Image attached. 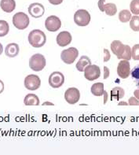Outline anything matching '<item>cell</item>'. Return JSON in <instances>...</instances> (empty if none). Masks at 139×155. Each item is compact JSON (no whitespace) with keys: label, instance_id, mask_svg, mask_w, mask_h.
I'll return each mask as SVG.
<instances>
[{"label":"cell","instance_id":"1","mask_svg":"<svg viewBox=\"0 0 139 155\" xmlns=\"http://www.w3.org/2000/svg\"><path fill=\"white\" fill-rule=\"evenodd\" d=\"M27 39L30 45L35 48L43 47L47 43V36L45 33L39 29H34L30 31Z\"/></svg>","mask_w":139,"mask_h":155},{"label":"cell","instance_id":"2","mask_svg":"<svg viewBox=\"0 0 139 155\" xmlns=\"http://www.w3.org/2000/svg\"><path fill=\"white\" fill-rule=\"evenodd\" d=\"M47 65L45 57L41 54H35L30 58L29 67L35 72H40L45 68Z\"/></svg>","mask_w":139,"mask_h":155},{"label":"cell","instance_id":"3","mask_svg":"<svg viewBox=\"0 0 139 155\" xmlns=\"http://www.w3.org/2000/svg\"><path fill=\"white\" fill-rule=\"evenodd\" d=\"M29 18L23 12L16 13L13 17V25L19 30H24L29 25Z\"/></svg>","mask_w":139,"mask_h":155},{"label":"cell","instance_id":"4","mask_svg":"<svg viewBox=\"0 0 139 155\" xmlns=\"http://www.w3.org/2000/svg\"><path fill=\"white\" fill-rule=\"evenodd\" d=\"M79 56V51L76 47H69L68 49L61 51V58L65 64H73Z\"/></svg>","mask_w":139,"mask_h":155},{"label":"cell","instance_id":"5","mask_svg":"<svg viewBox=\"0 0 139 155\" xmlns=\"http://www.w3.org/2000/svg\"><path fill=\"white\" fill-rule=\"evenodd\" d=\"M90 14L86 10H79L74 14V21L79 26L88 25L90 22Z\"/></svg>","mask_w":139,"mask_h":155},{"label":"cell","instance_id":"6","mask_svg":"<svg viewBox=\"0 0 139 155\" xmlns=\"http://www.w3.org/2000/svg\"><path fill=\"white\" fill-rule=\"evenodd\" d=\"M40 85H41V80L37 75L30 74L24 79V87L27 90H37L40 87Z\"/></svg>","mask_w":139,"mask_h":155},{"label":"cell","instance_id":"7","mask_svg":"<svg viewBox=\"0 0 139 155\" xmlns=\"http://www.w3.org/2000/svg\"><path fill=\"white\" fill-rule=\"evenodd\" d=\"M84 77L89 81H94L101 76V69L96 65H89L84 69Z\"/></svg>","mask_w":139,"mask_h":155},{"label":"cell","instance_id":"8","mask_svg":"<svg viewBox=\"0 0 139 155\" xmlns=\"http://www.w3.org/2000/svg\"><path fill=\"white\" fill-rule=\"evenodd\" d=\"M61 27V21L60 18H57V16L51 15L46 19L45 21V28L47 31H57V30L60 29Z\"/></svg>","mask_w":139,"mask_h":155},{"label":"cell","instance_id":"9","mask_svg":"<svg viewBox=\"0 0 139 155\" xmlns=\"http://www.w3.org/2000/svg\"><path fill=\"white\" fill-rule=\"evenodd\" d=\"M65 76L61 72H53L49 77V84L53 88H59L65 83Z\"/></svg>","mask_w":139,"mask_h":155},{"label":"cell","instance_id":"10","mask_svg":"<svg viewBox=\"0 0 139 155\" xmlns=\"http://www.w3.org/2000/svg\"><path fill=\"white\" fill-rule=\"evenodd\" d=\"M80 98V92L76 87H69L65 92V99L69 104L74 105L79 102Z\"/></svg>","mask_w":139,"mask_h":155},{"label":"cell","instance_id":"11","mask_svg":"<svg viewBox=\"0 0 139 155\" xmlns=\"http://www.w3.org/2000/svg\"><path fill=\"white\" fill-rule=\"evenodd\" d=\"M117 74L122 79H127L131 74V66L129 61L121 60L117 66Z\"/></svg>","mask_w":139,"mask_h":155},{"label":"cell","instance_id":"12","mask_svg":"<svg viewBox=\"0 0 139 155\" xmlns=\"http://www.w3.org/2000/svg\"><path fill=\"white\" fill-rule=\"evenodd\" d=\"M28 13L32 18H39L43 17L44 13H45V8L43 4L39 3V2H35V3L30 4L28 6Z\"/></svg>","mask_w":139,"mask_h":155},{"label":"cell","instance_id":"13","mask_svg":"<svg viewBox=\"0 0 139 155\" xmlns=\"http://www.w3.org/2000/svg\"><path fill=\"white\" fill-rule=\"evenodd\" d=\"M72 39H73V37H72L70 32L67 31H63L57 35L56 40H57V45L64 47L69 45L72 42Z\"/></svg>","mask_w":139,"mask_h":155},{"label":"cell","instance_id":"14","mask_svg":"<svg viewBox=\"0 0 139 155\" xmlns=\"http://www.w3.org/2000/svg\"><path fill=\"white\" fill-rule=\"evenodd\" d=\"M125 46L123 44L121 41L120 40H114L112 43H111V51H112V53L115 55H116L117 58L119 59L121 56L122 53L124 52V49H125Z\"/></svg>","mask_w":139,"mask_h":155},{"label":"cell","instance_id":"15","mask_svg":"<svg viewBox=\"0 0 139 155\" xmlns=\"http://www.w3.org/2000/svg\"><path fill=\"white\" fill-rule=\"evenodd\" d=\"M20 48L18 44L17 43H9L7 44L5 48V54L7 57L9 58H14L17 57L19 54Z\"/></svg>","mask_w":139,"mask_h":155},{"label":"cell","instance_id":"16","mask_svg":"<svg viewBox=\"0 0 139 155\" xmlns=\"http://www.w3.org/2000/svg\"><path fill=\"white\" fill-rule=\"evenodd\" d=\"M0 7L6 13H11L16 8L15 0H1Z\"/></svg>","mask_w":139,"mask_h":155},{"label":"cell","instance_id":"17","mask_svg":"<svg viewBox=\"0 0 139 155\" xmlns=\"http://www.w3.org/2000/svg\"><path fill=\"white\" fill-rule=\"evenodd\" d=\"M91 65V60L89 58V57L86 56V55H83L79 59L78 62L76 63V67L77 70L79 71V72H83L87 65Z\"/></svg>","mask_w":139,"mask_h":155},{"label":"cell","instance_id":"18","mask_svg":"<svg viewBox=\"0 0 139 155\" xmlns=\"http://www.w3.org/2000/svg\"><path fill=\"white\" fill-rule=\"evenodd\" d=\"M24 103L25 106H39V97L35 94H27L24 99Z\"/></svg>","mask_w":139,"mask_h":155},{"label":"cell","instance_id":"19","mask_svg":"<svg viewBox=\"0 0 139 155\" xmlns=\"http://www.w3.org/2000/svg\"><path fill=\"white\" fill-rule=\"evenodd\" d=\"M125 94V91L120 87H116L111 91V100L119 101L123 98Z\"/></svg>","mask_w":139,"mask_h":155},{"label":"cell","instance_id":"20","mask_svg":"<svg viewBox=\"0 0 139 155\" xmlns=\"http://www.w3.org/2000/svg\"><path fill=\"white\" fill-rule=\"evenodd\" d=\"M90 91L94 96H102L104 94V84L103 83H95L91 86Z\"/></svg>","mask_w":139,"mask_h":155},{"label":"cell","instance_id":"21","mask_svg":"<svg viewBox=\"0 0 139 155\" xmlns=\"http://www.w3.org/2000/svg\"><path fill=\"white\" fill-rule=\"evenodd\" d=\"M104 11L108 16H114L117 12V7L116 4L114 3H106L104 6Z\"/></svg>","mask_w":139,"mask_h":155},{"label":"cell","instance_id":"22","mask_svg":"<svg viewBox=\"0 0 139 155\" xmlns=\"http://www.w3.org/2000/svg\"><path fill=\"white\" fill-rule=\"evenodd\" d=\"M131 18V13L128 10H121L119 14V19L123 23H127L130 21Z\"/></svg>","mask_w":139,"mask_h":155},{"label":"cell","instance_id":"23","mask_svg":"<svg viewBox=\"0 0 139 155\" xmlns=\"http://www.w3.org/2000/svg\"><path fill=\"white\" fill-rule=\"evenodd\" d=\"M9 31H10L9 24L4 20H0V37H3L7 35Z\"/></svg>","mask_w":139,"mask_h":155},{"label":"cell","instance_id":"24","mask_svg":"<svg viewBox=\"0 0 139 155\" xmlns=\"http://www.w3.org/2000/svg\"><path fill=\"white\" fill-rule=\"evenodd\" d=\"M130 27L133 31H139V17L134 15L130 20Z\"/></svg>","mask_w":139,"mask_h":155},{"label":"cell","instance_id":"25","mask_svg":"<svg viewBox=\"0 0 139 155\" xmlns=\"http://www.w3.org/2000/svg\"><path fill=\"white\" fill-rule=\"evenodd\" d=\"M131 75L132 79L135 83L136 86L139 88V65H136L131 70Z\"/></svg>","mask_w":139,"mask_h":155},{"label":"cell","instance_id":"26","mask_svg":"<svg viewBox=\"0 0 139 155\" xmlns=\"http://www.w3.org/2000/svg\"><path fill=\"white\" fill-rule=\"evenodd\" d=\"M119 59H122V60H131V48L130 47V46L126 45L125 49H124V52L122 53L121 56Z\"/></svg>","mask_w":139,"mask_h":155},{"label":"cell","instance_id":"27","mask_svg":"<svg viewBox=\"0 0 139 155\" xmlns=\"http://www.w3.org/2000/svg\"><path fill=\"white\" fill-rule=\"evenodd\" d=\"M130 9L132 14L134 15L139 14V0H132L130 4Z\"/></svg>","mask_w":139,"mask_h":155},{"label":"cell","instance_id":"28","mask_svg":"<svg viewBox=\"0 0 139 155\" xmlns=\"http://www.w3.org/2000/svg\"><path fill=\"white\" fill-rule=\"evenodd\" d=\"M131 58L135 61L139 60V44H135L131 49Z\"/></svg>","mask_w":139,"mask_h":155},{"label":"cell","instance_id":"29","mask_svg":"<svg viewBox=\"0 0 139 155\" xmlns=\"http://www.w3.org/2000/svg\"><path fill=\"white\" fill-rule=\"evenodd\" d=\"M129 102H128V104L130 106H139V100H137L135 97H131V98H129Z\"/></svg>","mask_w":139,"mask_h":155},{"label":"cell","instance_id":"30","mask_svg":"<svg viewBox=\"0 0 139 155\" xmlns=\"http://www.w3.org/2000/svg\"><path fill=\"white\" fill-rule=\"evenodd\" d=\"M110 53L109 51H108L107 49H104V61L106 62V61H108V60L110 59Z\"/></svg>","mask_w":139,"mask_h":155},{"label":"cell","instance_id":"31","mask_svg":"<svg viewBox=\"0 0 139 155\" xmlns=\"http://www.w3.org/2000/svg\"><path fill=\"white\" fill-rule=\"evenodd\" d=\"M105 2V0H99L98 2V8H99V10H100L102 12H104Z\"/></svg>","mask_w":139,"mask_h":155},{"label":"cell","instance_id":"32","mask_svg":"<svg viewBox=\"0 0 139 155\" xmlns=\"http://www.w3.org/2000/svg\"><path fill=\"white\" fill-rule=\"evenodd\" d=\"M48 1L50 3H51L52 5H55V6L60 5L63 2V0H48Z\"/></svg>","mask_w":139,"mask_h":155},{"label":"cell","instance_id":"33","mask_svg":"<svg viewBox=\"0 0 139 155\" xmlns=\"http://www.w3.org/2000/svg\"><path fill=\"white\" fill-rule=\"evenodd\" d=\"M109 77V69H108V67H104V79H107Z\"/></svg>","mask_w":139,"mask_h":155},{"label":"cell","instance_id":"34","mask_svg":"<svg viewBox=\"0 0 139 155\" xmlns=\"http://www.w3.org/2000/svg\"><path fill=\"white\" fill-rule=\"evenodd\" d=\"M4 91V84L1 80H0V94L3 92Z\"/></svg>","mask_w":139,"mask_h":155},{"label":"cell","instance_id":"35","mask_svg":"<svg viewBox=\"0 0 139 155\" xmlns=\"http://www.w3.org/2000/svg\"><path fill=\"white\" fill-rule=\"evenodd\" d=\"M134 97L137 98V100H139V89H137L134 91Z\"/></svg>","mask_w":139,"mask_h":155},{"label":"cell","instance_id":"36","mask_svg":"<svg viewBox=\"0 0 139 155\" xmlns=\"http://www.w3.org/2000/svg\"><path fill=\"white\" fill-rule=\"evenodd\" d=\"M105 94V102L104 103H106V101H107V98H108V95H107V92L106 91H104V94Z\"/></svg>","mask_w":139,"mask_h":155},{"label":"cell","instance_id":"37","mask_svg":"<svg viewBox=\"0 0 139 155\" xmlns=\"http://www.w3.org/2000/svg\"><path fill=\"white\" fill-rule=\"evenodd\" d=\"M2 52H3V47H2V45L0 43V55L2 54Z\"/></svg>","mask_w":139,"mask_h":155},{"label":"cell","instance_id":"38","mask_svg":"<svg viewBox=\"0 0 139 155\" xmlns=\"http://www.w3.org/2000/svg\"><path fill=\"white\" fill-rule=\"evenodd\" d=\"M119 105H128V103L127 102H120Z\"/></svg>","mask_w":139,"mask_h":155},{"label":"cell","instance_id":"39","mask_svg":"<svg viewBox=\"0 0 139 155\" xmlns=\"http://www.w3.org/2000/svg\"><path fill=\"white\" fill-rule=\"evenodd\" d=\"M45 104H48V105H53L52 103H50V102H45V103H43V105H45Z\"/></svg>","mask_w":139,"mask_h":155}]
</instances>
